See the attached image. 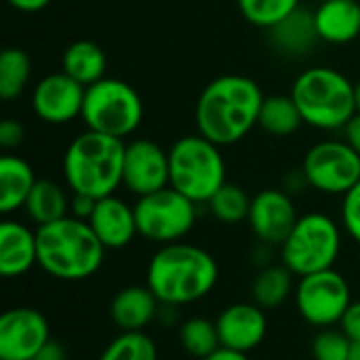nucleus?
Returning <instances> with one entry per match:
<instances>
[{"label":"nucleus","mask_w":360,"mask_h":360,"mask_svg":"<svg viewBox=\"0 0 360 360\" xmlns=\"http://www.w3.org/2000/svg\"><path fill=\"white\" fill-rule=\"evenodd\" d=\"M259 84L240 74H226L211 80L198 95L194 122L202 137L217 146H232L257 127L264 103Z\"/></svg>","instance_id":"1"},{"label":"nucleus","mask_w":360,"mask_h":360,"mask_svg":"<svg viewBox=\"0 0 360 360\" xmlns=\"http://www.w3.org/2000/svg\"><path fill=\"white\" fill-rule=\"evenodd\" d=\"M219 281L215 257L192 243L162 245L150 259L146 285L165 306H190L205 300Z\"/></svg>","instance_id":"2"},{"label":"nucleus","mask_w":360,"mask_h":360,"mask_svg":"<svg viewBox=\"0 0 360 360\" xmlns=\"http://www.w3.org/2000/svg\"><path fill=\"white\" fill-rule=\"evenodd\" d=\"M38 266L57 281H86L97 274L105 259V247L91 224L68 215L36 228Z\"/></svg>","instance_id":"3"},{"label":"nucleus","mask_w":360,"mask_h":360,"mask_svg":"<svg viewBox=\"0 0 360 360\" xmlns=\"http://www.w3.org/2000/svg\"><path fill=\"white\" fill-rule=\"evenodd\" d=\"M124 148L122 139L89 129L74 137L63 154V179L72 194L112 196L122 186Z\"/></svg>","instance_id":"4"},{"label":"nucleus","mask_w":360,"mask_h":360,"mask_svg":"<svg viewBox=\"0 0 360 360\" xmlns=\"http://www.w3.org/2000/svg\"><path fill=\"white\" fill-rule=\"evenodd\" d=\"M291 97L304 122L321 131L344 129L359 112L356 84L346 74L327 65L304 70L291 86Z\"/></svg>","instance_id":"5"},{"label":"nucleus","mask_w":360,"mask_h":360,"mask_svg":"<svg viewBox=\"0 0 360 360\" xmlns=\"http://www.w3.org/2000/svg\"><path fill=\"white\" fill-rule=\"evenodd\" d=\"M226 184V160L221 146L211 139L186 135L169 150V186L194 200L209 202L213 194Z\"/></svg>","instance_id":"6"},{"label":"nucleus","mask_w":360,"mask_h":360,"mask_svg":"<svg viewBox=\"0 0 360 360\" xmlns=\"http://www.w3.org/2000/svg\"><path fill=\"white\" fill-rule=\"evenodd\" d=\"M80 118L89 131L124 139L139 129L143 101L129 82L105 76L86 86Z\"/></svg>","instance_id":"7"},{"label":"nucleus","mask_w":360,"mask_h":360,"mask_svg":"<svg viewBox=\"0 0 360 360\" xmlns=\"http://www.w3.org/2000/svg\"><path fill=\"white\" fill-rule=\"evenodd\" d=\"M342 253V228L325 213H306L281 247L283 264L295 276L331 270Z\"/></svg>","instance_id":"8"},{"label":"nucleus","mask_w":360,"mask_h":360,"mask_svg":"<svg viewBox=\"0 0 360 360\" xmlns=\"http://www.w3.org/2000/svg\"><path fill=\"white\" fill-rule=\"evenodd\" d=\"M133 209L139 236L158 245L184 240L196 224V202L171 186L139 196Z\"/></svg>","instance_id":"9"},{"label":"nucleus","mask_w":360,"mask_h":360,"mask_svg":"<svg viewBox=\"0 0 360 360\" xmlns=\"http://www.w3.org/2000/svg\"><path fill=\"white\" fill-rule=\"evenodd\" d=\"M293 302L297 314L316 329L340 327L352 304V291L346 276L338 270H323L302 276L295 285Z\"/></svg>","instance_id":"10"},{"label":"nucleus","mask_w":360,"mask_h":360,"mask_svg":"<svg viewBox=\"0 0 360 360\" xmlns=\"http://www.w3.org/2000/svg\"><path fill=\"white\" fill-rule=\"evenodd\" d=\"M302 173L310 188L344 196L360 181V154L344 139H325L306 152Z\"/></svg>","instance_id":"11"},{"label":"nucleus","mask_w":360,"mask_h":360,"mask_svg":"<svg viewBox=\"0 0 360 360\" xmlns=\"http://www.w3.org/2000/svg\"><path fill=\"white\" fill-rule=\"evenodd\" d=\"M51 327L34 308H11L0 316V360H34L51 342Z\"/></svg>","instance_id":"12"},{"label":"nucleus","mask_w":360,"mask_h":360,"mask_svg":"<svg viewBox=\"0 0 360 360\" xmlns=\"http://www.w3.org/2000/svg\"><path fill=\"white\" fill-rule=\"evenodd\" d=\"M122 186L139 196L169 186V152L152 139H133L124 148Z\"/></svg>","instance_id":"13"},{"label":"nucleus","mask_w":360,"mask_h":360,"mask_svg":"<svg viewBox=\"0 0 360 360\" xmlns=\"http://www.w3.org/2000/svg\"><path fill=\"white\" fill-rule=\"evenodd\" d=\"M300 215L287 190L268 188L251 198L249 226L257 240L266 247H283Z\"/></svg>","instance_id":"14"},{"label":"nucleus","mask_w":360,"mask_h":360,"mask_svg":"<svg viewBox=\"0 0 360 360\" xmlns=\"http://www.w3.org/2000/svg\"><path fill=\"white\" fill-rule=\"evenodd\" d=\"M84 91L80 82L70 78L65 72H55L38 80L32 93V110L46 124H65L80 118Z\"/></svg>","instance_id":"15"},{"label":"nucleus","mask_w":360,"mask_h":360,"mask_svg":"<svg viewBox=\"0 0 360 360\" xmlns=\"http://www.w3.org/2000/svg\"><path fill=\"white\" fill-rule=\"evenodd\" d=\"M215 325L221 346L245 354L259 348L268 335L266 310L259 308L255 302H240L228 306L226 310H221Z\"/></svg>","instance_id":"16"},{"label":"nucleus","mask_w":360,"mask_h":360,"mask_svg":"<svg viewBox=\"0 0 360 360\" xmlns=\"http://www.w3.org/2000/svg\"><path fill=\"white\" fill-rule=\"evenodd\" d=\"M89 224L105 249H124L139 236L135 209L116 194L97 200Z\"/></svg>","instance_id":"17"},{"label":"nucleus","mask_w":360,"mask_h":360,"mask_svg":"<svg viewBox=\"0 0 360 360\" xmlns=\"http://www.w3.org/2000/svg\"><path fill=\"white\" fill-rule=\"evenodd\" d=\"M38 266V238L30 226L4 219L0 224V274L19 278Z\"/></svg>","instance_id":"18"},{"label":"nucleus","mask_w":360,"mask_h":360,"mask_svg":"<svg viewBox=\"0 0 360 360\" xmlns=\"http://www.w3.org/2000/svg\"><path fill=\"white\" fill-rule=\"evenodd\" d=\"M160 300L148 285H131L120 289L110 304V319L120 331H146L158 321Z\"/></svg>","instance_id":"19"},{"label":"nucleus","mask_w":360,"mask_h":360,"mask_svg":"<svg viewBox=\"0 0 360 360\" xmlns=\"http://www.w3.org/2000/svg\"><path fill=\"white\" fill-rule=\"evenodd\" d=\"M319 38L329 44H348L360 36L359 0H325L314 11Z\"/></svg>","instance_id":"20"},{"label":"nucleus","mask_w":360,"mask_h":360,"mask_svg":"<svg viewBox=\"0 0 360 360\" xmlns=\"http://www.w3.org/2000/svg\"><path fill=\"white\" fill-rule=\"evenodd\" d=\"M268 32H270L272 46L289 57L306 55L321 40L316 32V23H314V11H308L302 6L295 8L291 15H287L283 21H278Z\"/></svg>","instance_id":"21"},{"label":"nucleus","mask_w":360,"mask_h":360,"mask_svg":"<svg viewBox=\"0 0 360 360\" xmlns=\"http://www.w3.org/2000/svg\"><path fill=\"white\" fill-rule=\"evenodd\" d=\"M36 181V173L25 158L4 154L0 158V213L8 215L23 209Z\"/></svg>","instance_id":"22"},{"label":"nucleus","mask_w":360,"mask_h":360,"mask_svg":"<svg viewBox=\"0 0 360 360\" xmlns=\"http://www.w3.org/2000/svg\"><path fill=\"white\" fill-rule=\"evenodd\" d=\"M105 53L93 40H76L61 55V72H65L82 86H91L97 80L105 78Z\"/></svg>","instance_id":"23"},{"label":"nucleus","mask_w":360,"mask_h":360,"mask_svg":"<svg viewBox=\"0 0 360 360\" xmlns=\"http://www.w3.org/2000/svg\"><path fill=\"white\" fill-rule=\"evenodd\" d=\"M70 200L63 186L51 179H38L25 200V215L38 226L53 224L70 215Z\"/></svg>","instance_id":"24"},{"label":"nucleus","mask_w":360,"mask_h":360,"mask_svg":"<svg viewBox=\"0 0 360 360\" xmlns=\"http://www.w3.org/2000/svg\"><path fill=\"white\" fill-rule=\"evenodd\" d=\"M293 278L295 274L285 264H268L253 278L251 300L264 310H274L283 306L289 295L295 293Z\"/></svg>","instance_id":"25"},{"label":"nucleus","mask_w":360,"mask_h":360,"mask_svg":"<svg viewBox=\"0 0 360 360\" xmlns=\"http://www.w3.org/2000/svg\"><path fill=\"white\" fill-rule=\"evenodd\" d=\"M304 124L302 112L291 95L264 97L257 127L272 137H291Z\"/></svg>","instance_id":"26"},{"label":"nucleus","mask_w":360,"mask_h":360,"mask_svg":"<svg viewBox=\"0 0 360 360\" xmlns=\"http://www.w3.org/2000/svg\"><path fill=\"white\" fill-rule=\"evenodd\" d=\"M32 78V59L23 49L8 46L0 55V97L11 101L19 97Z\"/></svg>","instance_id":"27"},{"label":"nucleus","mask_w":360,"mask_h":360,"mask_svg":"<svg viewBox=\"0 0 360 360\" xmlns=\"http://www.w3.org/2000/svg\"><path fill=\"white\" fill-rule=\"evenodd\" d=\"M179 344L194 359L202 360L211 356L217 348H221L215 321H209L202 316L184 321L179 327Z\"/></svg>","instance_id":"28"},{"label":"nucleus","mask_w":360,"mask_h":360,"mask_svg":"<svg viewBox=\"0 0 360 360\" xmlns=\"http://www.w3.org/2000/svg\"><path fill=\"white\" fill-rule=\"evenodd\" d=\"M211 215L228 226L240 224L249 219V211H251V196L236 184H224L213 198L207 202Z\"/></svg>","instance_id":"29"},{"label":"nucleus","mask_w":360,"mask_h":360,"mask_svg":"<svg viewBox=\"0 0 360 360\" xmlns=\"http://www.w3.org/2000/svg\"><path fill=\"white\" fill-rule=\"evenodd\" d=\"M97 360H158V350L146 331H120Z\"/></svg>","instance_id":"30"},{"label":"nucleus","mask_w":360,"mask_h":360,"mask_svg":"<svg viewBox=\"0 0 360 360\" xmlns=\"http://www.w3.org/2000/svg\"><path fill=\"white\" fill-rule=\"evenodd\" d=\"M240 15L257 25V27H274L295 8H300V0H236Z\"/></svg>","instance_id":"31"},{"label":"nucleus","mask_w":360,"mask_h":360,"mask_svg":"<svg viewBox=\"0 0 360 360\" xmlns=\"http://www.w3.org/2000/svg\"><path fill=\"white\" fill-rule=\"evenodd\" d=\"M350 348H352V340L340 327L321 329L312 340L314 360H348Z\"/></svg>","instance_id":"32"},{"label":"nucleus","mask_w":360,"mask_h":360,"mask_svg":"<svg viewBox=\"0 0 360 360\" xmlns=\"http://www.w3.org/2000/svg\"><path fill=\"white\" fill-rule=\"evenodd\" d=\"M342 226L350 238L360 245V181L344 194L342 202Z\"/></svg>","instance_id":"33"},{"label":"nucleus","mask_w":360,"mask_h":360,"mask_svg":"<svg viewBox=\"0 0 360 360\" xmlns=\"http://www.w3.org/2000/svg\"><path fill=\"white\" fill-rule=\"evenodd\" d=\"M25 139V129L19 120L6 118L0 122V148L2 150H15L23 143Z\"/></svg>","instance_id":"34"},{"label":"nucleus","mask_w":360,"mask_h":360,"mask_svg":"<svg viewBox=\"0 0 360 360\" xmlns=\"http://www.w3.org/2000/svg\"><path fill=\"white\" fill-rule=\"evenodd\" d=\"M340 329L352 342H360V300L350 304V308L346 310V314H344V319L340 323Z\"/></svg>","instance_id":"35"},{"label":"nucleus","mask_w":360,"mask_h":360,"mask_svg":"<svg viewBox=\"0 0 360 360\" xmlns=\"http://www.w3.org/2000/svg\"><path fill=\"white\" fill-rule=\"evenodd\" d=\"M95 205L97 200L91 198V196H84V194H72V200H70V215L78 217V219H84L89 221V217L93 215L95 211Z\"/></svg>","instance_id":"36"},{"label":"nucleus","mask_w":360,"mask_h":360,"mask_svg":"<svg viewBox=\"0 0 360 360\" xmlns=\"http://www.w3.org/2000/svg\"><path fill=\"white\" fill-rule=\"evenodd\" d=\"M342 131H344V141H346L352 150H356L360 154V112H356V114L348 120V124H346Z\"/></svg>","instance_id":"37"},{"label":"nucleus","mask_w":360,"mask_h":360,"mask_svg":"<svg viewBox=\"0 0 360 360\" xmlns=\"http://www.w3.org/2000/svg\"><path fill=\"white\" fill-rule=\"evenodd\" d=\"M34 360H68V352H65L63 344L51 340V342L34 356Z\"/></svg>","instance_id":"38"},{"label":"nucleus","mask_w":360,"mask_h":360,"mask_svg":"<svg viewBox=\"0 0 360 360\" xmlns=\"http://www.w3.org/2000/svg\"><path fill=\"white\" fill-rule=\"evenodd\" d=\"M6 2L21 13H38L51 4V0H6Z\"/></svg>","instance_id":"39"},{"label":"nucleus","mask_w":360,"mask_h":360,"mask_svg":"<svg viewBox=\"0 0 360 360\" xmlns=\"http://www.w3.org/2000/svg\"><path fill=\"white\" fill-rule=\"evenodd\" d=\"M202 360H251L249 359V354H245V352H236V350H230V348H217L211 356H207V359Z\"/></svg>","instance_id":"40"},{"label":"nucleus","mask_w":360,"mask_h":360,"mask_svg":"<svg viewBox=\"0 0 360 360\" xmlns=\"http://www.w3.org/2000/svg\"><path fill=\"white\" fill-rule=\"evenodd\" d=\"M348 360H360V342H352V348H350V359Z\"/></svg>","instance_id":"41"},{"label":"nucleus","mask_w":360,"mask_h":360,"mask_svg":"<svg viewBox=\"0 0 360 360\" xmlns=\"http://www.w3.org/2000/svg\"><path fill=\"white\" fill-rule=\"evenodd\" d=\"M356 110L360 112V80L356 82Z\"/></svg>","instance_id":"42"},{"label":"nucleus","mask_w":360,"mask_h":360,"mask_svg":"<svg viewBox=\"0 0 360 360\" xmlns=\"http://www.w3.org/2000/svg\"><path fill=\"white\" fill-rule=\"evenodd\" d=\"M319 2H325V0H319Z\"/></svg>","instance_id":"43"}]
</instances>
